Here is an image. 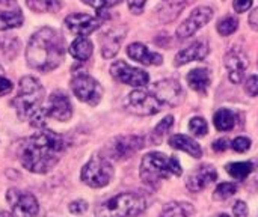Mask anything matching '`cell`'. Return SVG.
<instances>
[{"label":"cell","mask_w":258,"mask_h":217,"mask_svg":"<svg viewBox=\"0 0 258 217\" xmlns=\"http://www.w3.org/2000/svg\"><path fill=\"white\" fill-rule=\"evenodd\" d=\"M67 143L62 136L45 130L36 133L20 145L18 157L24 169L33 174H47L60 160Z\"/></svg>","instance_id":"cell-1"},{"label":"cell","mask_w":258,"mask_h":217,"mask_svg":"<svg viewBox=\"0 0 258 217\" xmlns=\"http://www.w3.org/2000/svg\"><path fill=\"white\" fill-rule=\"evenodd\" d=\"M63 54V36L51 27H42L30 38L26 50V60L30 68L48 73L62 63Z\"/></svg>","instance_id":"cell-2"},{"label":"cell","mask_w":258,"mask_h":217,"mask_svg":"<svg viewBox=\"0 0 258 217\" xmlns=\"http://www.w3.org/2000/svg\"><path fill=\"white\" fill-rule=\"evenodd\" d=\"M44 89L38 79L26 76L20 80V91L12 100V106L17 110L20 119H29L33 127H44L47 112L42 107Z\"/></svg>","instance_id":"cell-3"},{"label":"cell","mask_w":258,"mask_h":217,"mask_svg":"<svg viewBox=\"0 0 258 217\" xmlns=\"http://www.w3.org/2000/svg\"><path fill=\"white\" fill-rule=\"evenodd\" d=\"M181 172L178 160L162 153H150L141 163V180L151 187H156L162 180L169 177H180Z\"/></svg>","instance_id":"cell-4"},{"label":"cell","mask_w":258,"mask_h":217,"mask_svg":"<svg viewBox=\"0 0 258 217\" xmlns=\"http://www.w3.org/2000/svg\"><path fill=\"white\" fill-rule=\"evenodd\" d=\"M147 208V199L138 193H119L103 202L95 217H138Z\"/></svg>","instance_id":"cell-5"},{"label":"cell","mask_w":258,"mask_h":217,"mask_svg":"<svg viewBox=\"0 0 258 217\" xmlns=\"http://www.w3.org/2000/svg\"><path fill=\"white\" fill-rule=\"evenodd\" d=\"M82 181L92 187V189H101L107 186L113 178V168L110 162L106 157L94 156L82 169L80 174Z\"/></svg>","instance_id":"cell-6"},{"label":"cell","mask_w":258,"mask_h":217,"mask_svg":"<svg viewBox=\"0 0 258 217\" xmlns=\"http://www.w3.org/2000/svg\"><path fill=\"white\" fill-rule=\"evenodd\" d=\"M71 89L73 94L83 103L89 106H97L103 97V88L101 85L88 74H77L71 80Z\"/></svg>","instance_id":"cell-7"},{"label":"cell","mask_w":258,"mask_h":217,"mask_svg":"<svg viewBox=\"0 0 258 217\" xmlns=\"http://www.w3.org/2000/svg\"><path fill=\"white\" fill-rule=\"evenodd\" d=\"M162 103L154 97V94H150L147 91L138 89L133 91L125 103V107L128 112L139 115V116H150L156 115L162 110Z\"/></svg>","instance_id":"cell-8"},{"label":"cell","mask_w":258,"mask_h":217,"mask_svg":"<svg viewBox=\"0 0 258 217\" xmlns=\"http://www.w3.org/2000/svg\"><path fill=\"white\" fill-rule=\"evenodd\" d=\"M144 147V139L141 136H119L115 137L106 148V159L116 162L127 160L135 156Z\"/></svg>","instance_id":"cell-9"},{"label":"cell","mask_w":258,"mask_h":217,"mask_svg":"<svg viewBox=\"0 0 258 217\" xmlns=\"http://www.w3.org/2000/svg\"><path fill=\"white\" fill-rule=\"evenodd\" d=\"M110 74H112V77L115 80H118V82H121L124 85L135 86V88L147 86L148 82H150V76L144 69L130 66L124 60L113 62V65L110 66Z\"/></svg>","instance_id":"cell-10"},{"label":"cell","mask_w":258,"mask_h":217,"mask_svg":"<svg viewBox=\"0 0 258 217\" xmlns=\"http://www.w3.org/2000/svg\"><path fill=\"white\" fill-rule=\"evenodd\" d=\"M8 202L12 205V217H36L39 213L38 199L30 193H20L11 189L6 193Z\"/></svg>","instance_id":"cell-11"},{"label":"cell","mask_w":258,"mask_h":217,"mask_svg":"<svg viewBox=\"0 0 258 217\" xmlns=\"http://www.w3.org/2000/svg\"><path fill=\"white\" fill-rule=\"evenodd\" d=\"M212 18H213L212 8H207V6L195 8L190 12V15L178 26V29H177V38L180 41H184V39L190 38L192 35H195V32L198 29H201L204 24H207Z\"/></svg>","instance_id":"cell-12"},{"label":"cell","mask_w":258,"mask_h":217,"mask_svg":"<svg viewBox=\"0 0 258 217\" xmlns=\"http://www.w3.org/2000/svg\"><path fill=\"white\" fill-rule=\"evenodd\" d=\"M45 112H47V116H51L57 121H62V122L68 121L73 115V106H71L68 95L63 91H54L48 98Z\"/></svg>","instance_id":"cell-13"},{"label":"cell","mask_w":258,"mask_h":217,"mask_svg":"<svg viewBox=\"0 0 258 217\" xmlns=\"http://www.w3.org/2000/svg\"><path fill=\"white\" fill-rule=\"evenodd\" d=\"M153 94L154 97L162 103L168 106H177L181 100V86L175 80H162L157 82L153 86Z\"/></svg>","instance_id":"cell-14"},{"label":"cell","mask_w":258,"mask_h":217,"mask_svg":"<svg viewBox=\"0 0 258 217\" xmlns=\"http://www.w3.org/2000/svg\"><path fill=\"white\" fill-rule=\"evenodd\" d=\"M101 21L88 14H71L65 18V26L76 35L86 36L100 27Z\"/></svg>","instance_id":"cell-15"},{"label":"cell","mask_w":258,"mask_h":217,"mask_svg":"<svg viewBox=\"0 0 258 217\" xmlns=\"http://www.w3.org/2000/svg\"><path fill=\"white\" fill-rule=\"evenodd\" d=\"M216 178H218L216 169L213 166H210V165H203L189 175V178L186 181V187L190 192L197 193V192L204 190L213 181H216Z\"/></svg>","instance_id":"cell-16"},{"label":"cell","mask_w":258,"mask_h":217,"mask_svg":"<svg viewBox=\"0 0 258 217\" xmlns=\"http://www.w3.org/2000/svg\"><path fill=\"white\" fill-rule=\"evenodd\" d=\"M225 66L228 69V77L233 83H240L246 68L249 66V60L246 54L240 50H233L225 57Z\"/></svg>","instance_id":"cell-17"},{"label":"cell","mask_w":258,"mask_h":217,"mask_svg":"<svg viewBox=\"0 0 258 217\" xmlns=\"http://www.w3.org/2000/svg\"><path fill=\"white\" fill-rule=\"evenodd\" d=\"M127 29L122 26L113 27L109 32H106L101 38V54L104 59H112L113 56H116V53L119 51L121 42L125 36Z\"/></svg>","instance_id":"cell-18"},{"label":"cell","mask_w":258,"mask_h":217,"mask_svg":"<svg viewBox=\"0 0 258 217\" xmlns=\"http://www.w3.org/2000/svg\"><path fill=\"white\" fill-rule=\"evenodd\" d=\"M127 54L139 62V63H144V65H160L163 62V57L159 54V53H154V51H150L144 44L141 42H133L127 47Z\"/></svg>","instance_id":"cell-19"},{"label":"cell","mask_w":258,"mask_h":217,"mask_svg":"<svg viewBox=\"0 0 258 217\" xmlns=\"http://www.w3.org/2000/svg\"><path fill=\"white\" fill-rule=\"evenodd\" d=\"M207 53H209V45L203 41H197L192 45H189L187 48L181 50L175 56V65L181 66V65H186L194 60H201L207 56Z\"/></svg>","instance_id":"cell-20"},{"label":"cell","mask_w":258,"mask_h":217,"mask_svg":"<svg viewBox=\"0 0 258 217\" xmlns=\"http://www.w3.org/2000/svg\"><path fill=\"white\" fill-rule=\"evenodd\" d=\"M169 145L172 148H175V150L187 153L194 159H200L203 156V150L198 145V142H195L194 139H190V137H187L184 134H174V136H171L169 137Z\"/></svg>","instance_id":"cell-21"},{"label":"cell","mask_w":258,"mask_h":217,"mask_svg":"<svg viewBox=\"0 0 258 217\" xmlns=\"http://www.w3.org/2000/svg\"><path fill=\"white\" fill-rule=\"evenodd\" d=\"M186 80L194 91H197L200 94H206L207 88L210 85V73L207 68H197L187 74Z\"/></svg>","instance_id":"cell-22"},{"label":"cell","mask_w":258,"mask_h":217,"mask_svg":"<svg viewBox=\"0 0 258 217\" xmlns=\"http://www.w3.org/2000/svg\"><path fill=\"white\" fill-rule=\"evenodd\" d=\"M70 53L74 59L77 60H88L92 56V42L85 38V36H79L71 45H70Z\"/></svg>","instance_id":"cell-23"},{"label":"cell","mask_w":258,"mask_h":217,"mask_svg":"<svg viewBox=\"0 0 258 217\" xmlns=\"http://www.w3.org/2000/svg\"><path fill=\"white\" fill-rule=\"evenodd\" d=\"M23 14L20 8L14 11H0V30H9L23 24Z\"/></svg>","instance_id":"cell-24"},{"label":"cell","mask_w":258,"mask_h":217,"mask_svg":"<svg viewBox=\"0 0 258 217\" xmlns=\"http://www.w3.org/2000/svg\"><path fill=\"white\" fill-rule=\"evenodd\" d=\"M213 122L219 131H230L236 125V115L228 109H221L215 113Z\"/></svg>","instance_id":"cell-25"},{"label":"cell","mask_w":258,"mask_h":217,"mask_svg":"<svg viewBox=\"0 0 258 217\" xmlns=\"http://www.w3.org/2000/svg\"><path fill=\"white\" fill-rule=\"evenodd\" d=\"M194 211L195 210L189 202H171L163 208L160 217H190Z\"/></svg>","instance_id":"cell-26"},{"label":"cell","mask_w":258,"mask_h":217,"mask_svg":"<svg viewBox=\"0 0 258 217\" xmlns=\"http://www.w3.org/2000/svg\"><path fill=\"white\" fill-rule=\"evenodd\" d=\"M252 171H254V166L249 162H240V163H230V165H227V172L234 180H237V181L246 180L251 175Z\"/></svg>","instance_id":"cell-27"},{"label":"cell","mask_w":258,"mask_h":217,"mask_svg":"<svg viewBox=\"0 0 258 217\" xmlns=\"http://www.w3.org/2000/svg\"><path fill=\"white\" fill-rule=\"evenodd\" d=\"M33 12H54L60 8L59 0H26Z\"/></svg>","instance_id":"cell-28"},{"label":"cell","mask_w":258,"mask_h":217,"mask_svg":"<svg viewBox=\"0 0 258 217\" xmlns=\"http://www.w3.org/2000/svg\"><path fill=\"white\" fill-rule=\"evenodd\" d=\"M172 124H174V116H166L162 122H159L157 127L154 128L153 134H151V142H153L154 145L160 143L162 139L165 137V134H166V133L169 131V128L172 127Z\"/></svg>","instance_id":"cell-29"},{"label":"cell","mask_w":258,"mask_h":217,"mask_svg":"<svg viewBox=\"0 0 258 217\" xmlns=\"http://www.w3.org/2000/svg\"><path fill=\"white\" fill-rule=\"evenodd\" d=\"M236 192H237V186L234 183H222V184H219L216 187V190L213 193V198L216 201H225L230 196H233Z\"/></svg>","instance_id":"cell-30"},{"label":"cell","mask_w":258,"mask_h":217,"mask_svg":"<svg viewBox=\"0 0 258 217\" xmlns=\"http://www.w3.org/2000/svg\"><path fill=\"white\" fill-rule=\"evenodd\" d=\"M239 27V21L234 17H225L224 20H221L218 23V32L222 36H230L231 33H234Z\"/></svg>","instance_id":"cell-31"},{"label":"cell","mask_w":258,"mask_h":217,"mask_svg":"<svg viewBox=\"0 0 258 217\" xmlns=\"http://www.w3.org/2000/svg\"><path fill=\"white\" fill-rule=\"evenodd\" d=\"M189 130L190 133H194L197 137H204L207 134V122L204 118H192L190 122H189Z\"/></svg>","instance_id":"cell-32"},{"label":"cell","mask_w":258,"mask_h":217,"mask_svg":"<svg viewBox=\"0 0 258 217\" xmlns=\"http://www.w3.org/2000/svg\"><path fill=\"white\" fill-rule=\"evenodd\" d=\"M82 2L95 8V9H106V8H110V6L121 3L122 0H82Z\"/></svg>","instance_id":"cell-33"},{"label":"cell","mask_w":258,"mask_h":217,"mask_svg":"<svg viewBox=\"0 0 258 217\" xmlns=\"http://www.w3.org/2000/svg\"><path fill=\"white\" fill-rule=\"evenodd\" d=\"M231 147L236 153H246L251 148V140L248 137H237L233 140Z\"/></svg>","instance_id":"cell-34"},{"label":"cell","mask_w":258,"mask_h":217,"mask_svg":"<svg viewBox=\"0 0 258 217\" xmlns=\"http://www.w3.org/2000/svg\"><path fill=\"white\" fill-rule=\"evenodd\" d=\"M245 91L251 95V97H258V77L257 76H251L246 83H245Z\"/></svg>","instance_id":"cell-35"},{"label":"cell","mask_w":258,"mask_h":217,"mask_svg":"<svg viewBox=\"0 0 258 217\" xmlns=\"http://www.w3.org/2000/svg\"><path fill=\"white\" fill-rule=\"evenodd\" d=\"M86 210H88V202L86 201L79 199V201H74V202L70 204V211L73 214H77L79 216V214H83Z\"/></svg>","instance_id":"cell-36"},{"label":"cell","mask_w":258,"mask_h":217,"mask_svg":"<svg viewBox=\"0 0 258 217\" xmlns=\"http://www.w3.org/2000/svg\"><path fill=\"white\" fill-rule=\"evenodd\" d=\"M233 213L236 217H248V207L245 202L242 201H237L233 207Z\"/></svg>","instance_id":"cell-37"},{"label":"cell","mask_w":258,"mask_h":217,"mask_svg":"<svg viewBox=\"0 0 258 217\" xmlns=\"http://www.w3.org/2000/svg\"><path fill=\"white\" fill-rule=\"evenodd\" d=\"M12 88H14V86H12V82L8 80V79L3 77V76H0V97L9 94V92L12 91Z\"/></svg>","instance_id":"cell-38"},{"label":"cell","mask_w":258,"mask_h":217,"mask_svg":"<svg viewBox=\"0 0 258 217\" xmlns=\"http://www.w3.org/2000/svg\"><path fill=\"white\" fill-rule=\"evenodd\" d=\"M233 6L237 12H246L252 6V0H234Z\"/></svg>","instance_id":"cell-39"},{"label":"cell","mask_w":258,"mask_h":217,"mask_svg":"<svg viewBox=\"0 0 258 217\" xmlns=\"http://www.w3.org/2000/svg\"><path fill=\"white\" fill-rule=\"evenodd\" d=\"M147 0H128V8L133 14H141L144 11Z\"/></svg>","instance_id":"cell-40"},{"label":"cell","mask_w":258,"mask_h":217,"mask_svg":"<svg viewBox=\"0 0 258 217\" xmlns=\"http://www.w3.org/2000/svg\"><path fill=\"white\" fill-rule=\"evenodd\" d=\"M228 148V140L227 139H219V140H216L215 143H213V150L216 151V153H222V151H225Z\"/></svg>","instance_id":"cell-41"},{"label":"cell","mask_w":258,"mask_h":217,"mask_svg":"<svg viewBox=\"0 0 258 217\" xmlns=\"http://www.w3.org/2000/svg\"><path fill=\"white\" fill-rule=\"evenodd\" d=\"M249 24H251L252 29L258 30V8L254 12H251V15H249Z\"/></svg>","instance_id":"cell-42"},{"label":"cell","mask_w":258,"mask_h":217,"mask_svg":"<svg viewBox=\"0 0 258 217\" xmlns=\"http://www.w3.org/2000/svg\"><path fill=\"white\" fill-rule=\"evenodd\" d=\"M0 217H11V216H9L6 211H2V213H0Z\"/></svg>","instance_id":"cell-43"},{"label":"cell","mask_w":258,"mask_h":217,"mask_svg":"<svg viewBox=\"0 0 258 217\" xmlns=\"http://www.w3.org/2000/svg\"><path fill=\"white\" fill-rule=\"evenodd\" d=\"M0 76H3V68L0 66Z\"/></svg>","instance_id":"cell-44"},{"label":"cell","mask_w":258,"mask_h":217,"mask_svg":"<svg viewBox=\"0 0 258 217\" xmlns=\"http://www.w3.org/2000/svg\"><path fill=\"white\" fill-rule=\"evenodd\" d=\"M218 217H228L227 214H222V216H218Z\"/></svg>","instance_id":"cell-45"}]
</instances>
